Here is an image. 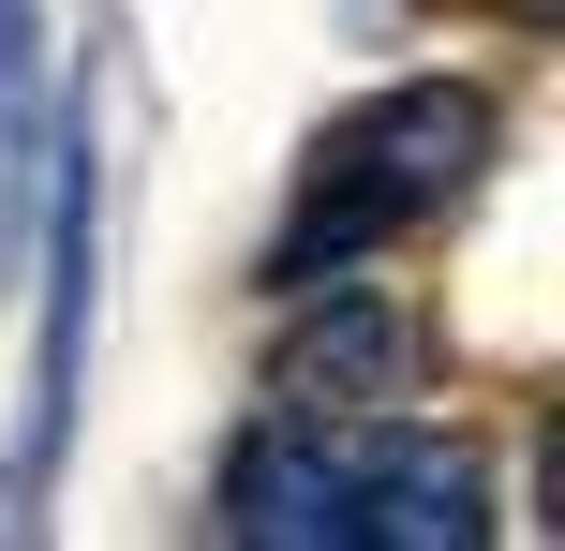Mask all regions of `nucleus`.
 <instances>
[{
	"instance_id": "nucleus-1",
	"label": "nucleus",
	"mask_w": 565,
	"mask_h": 551,
	"mask_svg": "<svg viewBox=\"0 0 565 551\" xmlns=\"http://www.w3.org/2000/svg\"><path fill=\"white\" fill-rule=\"evenodd\" d=\"M224 537L238 551H477L491 477L477 447L417 433L387 403H268L224 463Z\"/></svg>"
},
{
	"instance_id": "nucleus-2",
	"label": "nucleus",
	"mask_w": 565,
	"mask_h": 551,
	"mask_svg": "<svg viewBox=\"0 0 565 551\" xmlns=\"http://www.w3.org/2000/svg\"><path fill=\"white\" fill-rule=\"evenodd\" d=\"M477 149H491V105L461 75H402V89H372V105H342L328 149H312V179H298V209H282V239H268V284L372 268L402 224H431V209L477 179Z\"/></svg>"
},
{
	"instance_id": "nucleus-3",
	"label": "nucleus",
	"mask_w": 565,
	"mask_h": 551,
	"mask_svg": "<svg viewBox=\"0 0 565 551\" xmlns=\"http://www.w3.org/2000/svg\"><path fill=\"white\" fill-rule=\"evenodd\" d=\"M282 298H298V328L268 343V403H402V388H417V314L372 298L358 268L282 284Z\"/></svg>"
},
{
	"instance_id": "nucleus-4",
	"label": "nucleus",
	"mask_w": 565,
	"mask_h": 551,
	"mask_svg": "<svg viewBox=\"0 0 565 551\" xmlns=\"http://www.w3.org/2000/svg\"><path fill=\"white\" fill-rule=\"evenodd\" d=\"M75 45H89V0H0V179H30L45 119L89 89Z\"/></svg>"
}]
</instances>
